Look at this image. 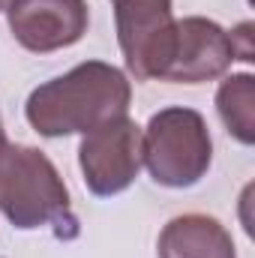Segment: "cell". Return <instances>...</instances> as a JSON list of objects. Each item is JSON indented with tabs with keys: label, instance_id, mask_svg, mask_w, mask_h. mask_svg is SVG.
<instances>
[{
	"label": "cell",
	"instance_id": "6da1fadb",
	"mask_svg": "<svg viewBox=\"0 0 255 258\" xmlns=\"http://www.w3.org/2000/svg\"><path fill=\"white\" fill-rule=\"evenodd\" d=\"M132 87L111 63L87 60L60 78L39 84L24 105L27 123L45 138L84 135L129 111Z\"/></svg>",
	"mask_w": 255,
	"mask_h": 258
},
{
	"label": "cell",
	"instance_id": "7a4b0ae2",
	"mask_svg": "<svg viewBox=\"0 0 255 258\" xmlns=\"http://www.w3.org/2000/svg\"><path fill=\"white\" fill-rule=\"evenodd\" d=\"M0 210L21 231L63 222L75 228L69 189L54 162L24 144L0 141Z\"/></svg>",
	"mask_w": 255,
	"mask_h": 258
},
{
	"label": "cell",
	"instance_id": "3957f363",
	"mask_svg": "<svg viewBox=\"0 0 255 258\" xmlns=\"http://www.w3.org/2000/svg\"><path fill=\"white\" fill-rule=\"evenodd\" d=\"M141 156L159 186H195L213 159V141L204 117L192 108H162L141 132Z\"/></svg>",
	"mask_w": 255,
	"mask_h": 258
},
{
	"label": "cell",
	"instance_id": "277c9868",
	"mask_svg": "<svg viewBox=\"0 0 255 258\" xmlns=\"http://www.w3.org/2000/svg\"><path fill=\"white\" fill-rule=\"evenodd\" d=\"M111 3L126 69L138 81L150 78L162 81L177 30L171 0H111Z\"/></svg>",
	"mask_w": 255,
	"mask_h": 258
},
{
	"label": "cell",
	"instance_id": "5b68a950",
	"mask_svg": "<svg viewBox=\"0 0 255 258\" xmlns=\"http://www.w3.org/2000/svg\"><path fill=\"white\" fill-rule=\"evenodd\" d=\"M78 162L87 189L99 198L120 195L132 186L141 171V126L135 120L114 117L102 126L84 132L78 147Z\"/></svg>",
	"mask_w": 255,
	"mask_h": 258
},
{
	"label": "cell",
	"instance_id": "8992f818",
	"mask_svg": "<svg viewBox=\"0 0 255 258\" xmlns=\"http://www.w3.org/2000/svg\"><path fill=\"white\" fill-rule=\"evenodd\" d=\"M12 36L36 54L75 45L90 24L87 0H12L6 6Z\"/></svg>",
	"mask_w": 255,
	"mask_h": 258
},
{
	"label": "cell",
	"instance_id": "52a82bcc",
	"mask_svg": "<svg viewBox=\"0 0 255 258\" xmlns=\"http://www.w3.org/2000/svg\"><path fill=\"white\" fill-rule=\"evenodd\" d=\"M231 60H237L231 33L210 18L192 15L177 21L174 45L162 72V81H174V84L213 81L231 66Z\"/></svg>",
	"mask_w": 255,
	"mask_h": 258
},
{
	"label": "cell",
	"instance_id": "ba28073f",
	"mask_svg": "<svg viewBox=\"0 0 255 258\" xmlns=\"http://www.w3.org/2000/svg\"><path fill=\"white\" fill-rule=\"evenodd\" d=\"M159 258H237V252L219 219L204 213H183L162 228Z\"/></svg>",
	"mask_w": 255,
	"mask_h": 258
},
{
	"label": "cell",
	"instance_id": "9c48e42d",
	"mask_svg": "<svg viewBox=\"0 0 255 258\" xmlns=\"http://www.w3.org/2000/svg\"><path fill=\"white\" fill-rule=\"evenodd\" d=\"M216 111L222 117L225 129L240 141H255V78L252 75H231L219 84L216 93Z\"/></svg>",
	"mask_w": 255,
	"mask_h": 258
},
{
	"label": "cell",
	"instance_id": "30bf717a",
	"mask_svg": "<svg viewBox=\"0 0 255 258\" xmlns=\"http://www.w3.org/2000/svg\"><path fill=\"white\" fill-rule=\"evenodd\" d=\"M9 3H12V0H0V12H3V9H6Z\"/></svg>",
	"mask_w": 255,
	"mask_h": 258
},
{
	"label": "cell",
	"instance_id": "8fae6325",
	"mask_svg": "<svg viewBox=\"0 0 255 258\" xmlns=\"http://www.w3.org/2000/svg\"><path fill=\"white\" fill-rule=\"evenodd\" d=\"M0 141H6V135H3V120H0Z\"/></svg>",
	"mask_w": 255,
	"mask_h": 258
}]
</instances>
